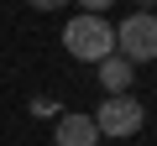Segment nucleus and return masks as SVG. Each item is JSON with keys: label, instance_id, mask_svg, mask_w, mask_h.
I'll return each mask as SVG.
<instances>
[{"label": "nucleus", "instance_id": "f257e3e1", "mask_svg": "<svg viewBox=\"0 0 157 146\" xmlns=\"http://www.w3.org/2000/svg\"><path fill=\"white\" fill-rule=\"evenodd\" d=\"M63 47L73 63H100L115 52V26L105 16H89V11H78L68 26H63Z\"/></svg>", "mask_w": 157, "mask_h": 146}, {"label": "nucleus", "instance_id": "f03ea898", "mask_svg": "<svg viewBox=\"0 0 157 146\" xmlns=\"http://www.w3.org/2000/svg\"><path fill=\"white\" fill-rule=\"evenodd\" d=\"M89 120H94V130H100V136L131 141V136L147 125V110H141V99H131V94H105V104H100Z\"/></svg>", "mask_w": 157, "mask_h": 146}, {"label": "nucleus", "instance_id": "7ed1b4c3", "mask_svg": "<svg viewBox=\"0 0 157 146\" xmlns=\"http://www.w3.org/2000/svg\"><path fill=\"white\" fill-rule=\"evenodd\" d=\"M115 52L136 68V63H152L157 57V16L152 11H131L121 26H115Z\"/></svg>", "mask_w": 157, "mask_h": 146}, {"label": "nucleus", "instance_id": "20e7f679", "mask_svg": "<svg viewBox=\"0 0 157 146\" xmlns=\"http://www.w3.org/2000/svg\"><path fill=\"white\" fill-rule=\"evenodd\" d=\"M94 141H100V130H94L89 115H78V110H63V115H58L52 146H94Z\"/></svg>", "mask_w": 157, "mask_h": 146}, {"label": "nucleus", "instance_id": "39448f33", "mask_svg": "<svg viewBox=\"0 0 157 146\" xmlns=\"http://www.w3.org/2000/svg\"><path fill=\"white\" fill-rule=\"evenodd\" d=\"M94 68H100V89H105V94H131V84H136V68H131L121 52L100 57Z\"/></svg>", "mask_w": 157, "mask_h": 146}, {"label": "nucleus", "instance_id": "423d86ee", "mask_svg": "<svg viewBox=\"0 0 157 146\" xmlns=\"http://www.w3.org/2000/svg\"><path fill=\"white\" fill-rule=\"evenodd\" d=\"M78 5H84V11H89V16H105V11H110V5H115V0H78Z\"/></svg>", "mask_w": 157, "mask_h": 146}, {"label": "nucleus", "instance_id": "0eeeda50", "mask_svg": "<svg viewBox=\"0 0 157 146\" xmlns=\"http://www.w3.org/2000/svg\"><path fill=\"white\" fill-rule=\"evenodd\" d=\"M68 0H32V11H63Z\"/></svg>", "mask_w": 157, "mask_h": 146}, {"label": "nucleus", "instance_id": "6e6552de", "mask_svg": "<svg viewBox=\"0 0 157 146\" xmlns=\"http://www.w3.org/2000/svg\"><path fill=\"white\" fill-rule=\"evenodd\" d=\"M152 5H157V0H136V11H152Z\"/></svg>", "mask_w": 157, "mask_h": 146}]
</instances>
